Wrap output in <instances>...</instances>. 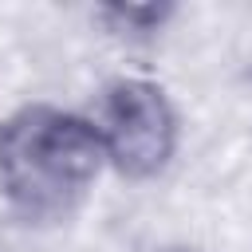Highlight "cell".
<instances>
[{
  "mask_svg": "<svg viewBox=\"0 0 252 252\" xmlns=\"http://www.w3.org/2000/svg\"><path fill=\"white\" fill-rule=\"evenodd\" d=\"M102 146L91 122L24 106L0 126V189L28 220H63L91 189Z\"/></svg>",
  "mask_w": 252,
  "mask_h": 252,
  "instance_id": "obj_1",
  "label": "cell"
},
{
  "mask_svg": "<svg viewBox=\"0 0 252 252\" xmlns=\"http://www.w3.org/2000/svg\"><path fill=\"white\" fill-rule=\"evenodd\" d=\"M98 146L118 173L142 181L165 169L177 146V118L165 91L150 79H118L98 106Z\"/></svg>",
  "mask_w": 252,
  "mask_h": 252,
  "instance_id": "obj_2",
  "label": "cell"
},
{
  "mask_svg": "<svg viewBox=\"0 0 252 252\" xmlns=\"http://www.w3.org/2000/svg\"><path fill=\"white\" fill-rule=\"evenodd\" d=\"M0 252H8V244H4V232H0Z\"/></svg>",
  "mask_w": 252,
  "mask_h": 252,
  "instance_id": "obj_3",
  "label": "cell"
}]
</instances>
